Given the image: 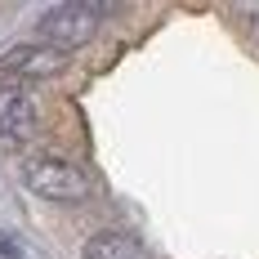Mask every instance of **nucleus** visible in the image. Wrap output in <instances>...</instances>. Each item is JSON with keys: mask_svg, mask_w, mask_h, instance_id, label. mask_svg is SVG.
Instances as JSON below:
<instances>
[{"mask_svg": "<svg viewBox=\"0 0 259 259\" xmlns=\"http://www.w3.org/2000/svg\"><path fill=\"white\" fill-rule=\"evenodd\" d=\"M85 259H152V255L130 233H94L85 241Z\"/></svg>", "mask_w": 259, "mask_h": 259, "instance_id": "obj_5", "label": "nucleus"}, {"mask_svg": "<svg viewBox=\"0 0 259 259\" xmlns=\"http://www.w3.org/2000/svg\"><path fill=\"white\" fill-rule=\"evenodd\" d=\"M0 72H9L14 80H54V76H63L67 72V54H58L50 50V45H14V50L0 58Z\"/></svg>", "mask_w": 259, "mask_h": 259, "instance_id": "obj_3", "label": "nucleus"}, {"mask_svg": "<svg viewBox=\"0 0 259 259\" xmlns=\"http://www.w3.org/2000/svg\"><path fill=\"white\" fill-rule=\"evenodd\" d=\"M23 183L45 197V201H63V206H76L90 197V179L85 170L63 161V156H23Z\"/></svg>", "mask_w": 259, "mask_h": 259, "instance_id": "obj_2", "label": "nucleus"}, {"mask_svg": "<svg viewBox=\"0 0 259 259\" xmlns=\"http://www.w3.org/2000/svg\"><path fill=\"white\" fill-rule=\"evenodd\" d=\"M40 103L23 80H0V139H27L36 134Z\"/></svg>", "mask_w": 259, "mask_h": 259, "instance_id": "obj_4", "label": "nucleus"}, {"mask_svg": "<svg viewBox=\"0 0 259 259\" xmlns=\"http://www.w3.org/2000/svg\"><path fill=\"white\" fill-rule=\"evenodd\" d=\"M250 23H255V36H259V14H255V18H250Z\"/></svg>", "mask_w": 259, "mask_h": 259, "instance_id": "obj_6", "label": "nucleus"}, {"mask_svg": "<svg viewBox=\"0 0 259 259\" xmlns=\"http://www.w3.org/2000/svg\"><path fill=\"white\" fill-rule=\"evenodd\" d=\"M99 23H103V9L99 5H85V0H67V5H54L40 14L36 31L45 36L40 45H50L58 54H72L80 45H90L99 36Z\"/></svg>", "mask_w": 259, "mask_h": 259, "instance_id": "obj_1", "label": "nucleus"}]
</instances>
